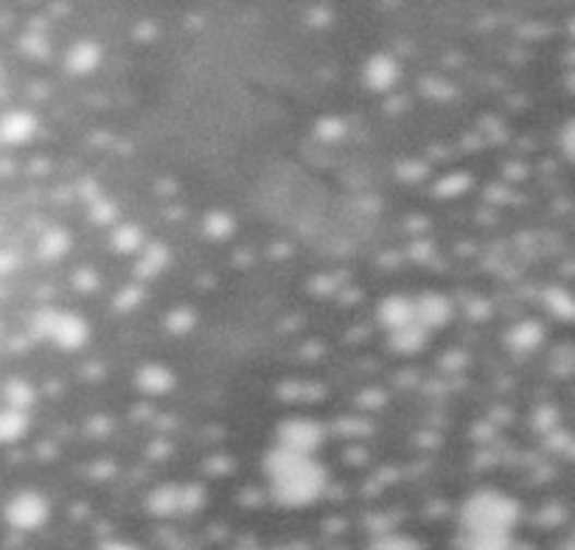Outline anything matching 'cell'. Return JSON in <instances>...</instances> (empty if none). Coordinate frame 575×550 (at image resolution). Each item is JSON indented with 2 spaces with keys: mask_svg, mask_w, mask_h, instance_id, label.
Masks as SVG:
<instances>
[{
  "mask_svg": "<svg viewBox=\"0 0 575 550\" xmlns=\"http://www.w3.org/2000/svg\"><path fill=\"white\" fill-rule=\"evenodd\" d=\"M264 475L269 480V494L284 509H303L326 494L328 475L312 455H298L284 446H273L264 455Z\"/></svg>",
  "mask_w": 575,
  "mask_h": 550,
  "instance_id": "1",
  "label": "cell"
},
{
  "mask_svg": "<svg viewBox=\"0 0 575 550\" xmlns=\"http://www.w3.org/2000/svg\"><path fill=\"white\" fill-rule=\"evenodd\" d=\"M523 519V505L500 489H478L460 505V528L464 534H494L514 537Z\"/></svg>",
  "mask_w": 575,
  "mask_h": 550,
  "instance_id": "2",
  "label": "cell"
},
{
  "mask_svg": "<svg viewBox=\"0 0 575 550\" xmlns=\"http://www.w3.org/2000/svg\"><path fill=\"white\" fill-rule=\"evenodd\" d=\"M51 517V503L43 491L37 489H20L3 505V523L12 530H37Z\"/></svg>",
  "mask_w": 575,
  "mask_h": 550,
  "instance_id": "3",
  "label": "cell"
},
{
  "mask_svg": "<svg viewBox=\"0 0 575 550\" xmlns=\"http://www.w3.org/2000/svg\"><path fill=\"white\" fill-rule=\"evenodd\" d=\"M323 441H326V427L318 419H307V416L284 419L275 430V446H284L298 455H312V458L323 446Z\"/></svg>",
  "mask_w": 575,
  "mask_h": 550,
  "instance_id": "4",
  "label": "cell"
},
{
  "mask_svg": "<svg viewBox=\"0 0 575 550\" xmlns=\"http://www.w3.org/2000/svg\"><path fill=\"white\" fill-rule=\"evenodd\" d=\"M412 321L419 323L424 332L441 328L452 321V303L441 292H424L412 301Z\"/></svg>",
  "mask_w": 575,
  "mask_h": 550,
  "instance_id": "5",
  "label": "cell"
},
{
  "mask_svg": "<svg viewBox=\"0 0 575 550\" xmlns=\"http://www.w3.org/2000/svg\"><path fill=\"white\" fill-rule=\"evenodd\" d=\"M366 85L376 93H387L396 87V82L402 79V65L399 59L391 57V53H373L366 62Z\"/></svg>",
  "mask_w": 575,
  "mask_h": 550,
  "instance_id": "6",
  "label": "cell"
},
{
  "mask_svg": "<svg viewBox=\"0 0 575 550\" xmlns=\"http://www.w3.org/2000/svg\"><path fill=\"white\" fill-rule=\"evenodd\" d=\"M39 121L32 110H9L0 116V144L20 146L32 141Z\"/></svg>",
  "mask_w": 575,
  "mask_h": 550,
  "instance_id": "7",
  "label": "cell"
},
{
  "mask_svg": "<svg viewBox=\"0 0 575 550\" xmlns=\"http://www.w3.org/2000/svg\"><path fill=\"white\" fill-rule=\"evenodd\" d=\"M51 340L57 343L62 351H76V348H82L91 340V326H87V321L82 314L59 312V321L57 326H53Z\"/></svg>",
  "mask_w": 575,
  "mask_h": 550,
  "instance_id": "8",
  "label": "cell"
},
{
  "mask_svg": "<svg viewBox=\"0 0 575 550\" xmlns=\"http://www.w3.org/2000/svg\"><path fill=\"white\" fill-rule=\"evenodd\" d=\"M175 371L160 366V362H149V366L137 368L135 373V385L141 387V393H146V396H164V393H169L171 387H175Z\"/></svg>",
  "mask_w": 575,
  "mask_h": 550,
  "instance_id": "9",
  "label": "cell"
},
{
  "mask_svg": "<svg viewBox=\"0 0 575 550\" xmlns=\"http://www.w3.org/2000/svg\"><path fill=\"white\" fill-rule=\"evenodd\" d=\"M98 62H101V46L96 39H79L65 53V68L71 73H79V76L96 71Z\"/></svg>",
  "mask_w": 575,
  "mask_h": 550,
  "instance_id": "10",
  "label": "cell"
},
{
  "mask_svg": "<svg viewBox=\"0 0 575 550\" xmlns=\"http://www.w3.org/2000/svg\"><path fill=\"white\" fill-rule=\"evenodd\" d=\"M542 340H544V326L539 321H519L517 326L508 328V337H505L508 348H514L517 354L537 351V348L542 346Z\"/></svg>",
  "mask_w": 575,
  "mask_h": 550,
  "instance_id": "11",
  "label": "cell"
},
{
  "mask_svg": "<svg viewBox=\"0 0 575 550\" xmlns=\"http://www.w3.org/2000/svg\"><path fill=\"white\" fill-rule=\"evenodd\" d=\"M380 323L393 332V328H402L407 323H412V301L405 295H387L385 301L380 303Z\"/></svg>",
  "mask_w": 575,
  "mask_h": 550,
  "instance_id": "12",
  "label": "cell"
},
{
  "mask_svg": "<svg viewBox=\"0 0 575 550\" xmlns=\"http://www.w3.org/2000/svg\"><path fill=\"white\" fill-rule=\"evenodd\" d=\"M427 340H430V332H424L416 321L387 332V343H391V348L396 354H419L427 346Z\"/></svg>",
  "mask_w": 575,
  "mask_h": 550,
  "instance_id": "13",
  "label": "cell"
},
{
  "mask_svg": "<svg viewBox=\"0 0 575 550\" xmlns=\"http://www.w3.org/2000/svg\"><path fill=\"white\" fill-rule=\"evenodd\" d=\"M171 253L169 248H166L160 239H155V242H146L144 248H141V259H137L135 264V275L137 278H155L157 273H164V267L169 264Z\"/></svg>",
  "mask_w": 575,
  "mask_h": 550,
  "instance_id": "14",
  "label": "cell"
},
{
  "mask_svg": "<svg viewBox=\"0 0 575 550\" xmlns=\"http://www.w3.org/2000/svg\"><path fill=\"white\" fill-rule=\"evenodd\" d=\"M0 396H3L7 407L26 412L28 407L34 405V399H37V391H34L32 382L23 380V376H9V380L3 382V387H0Z\"/></svg>",
  "mask_w": 575,
  "mask_h": 550,
  "instance_id": "15",
  "label": "cell"
},
{
  "mask_svg": "<svg viewBox=\"0 0 575 550\" xmlns=\"http://www.w3.org/2000/svg\"><path fill=\"white\" fill-rule=\"evenodd\" d=\"M146 509L155 514V517H171V514H180V486H157L155 491L146 500Z\"/></svg>",
  "mask_w": 575,
  "mask_h": 550,
  "instance_id": "16",
  "label": "cell"
},
{
  "mask_svg": "<svg viewBox=\"0 0 575 550\" xmlns=\"http://www.w3.org/2000/svg\"><path fill=\"white\" fill-rule=\"evenodd\" d=\"M458 550H514V537H494V534H464L455 539Z\"/></svg>",
  "mask_w": 575,
  "mask_h": 550,
  "instance_id": "17",
  "label": "cell"
},
{
  "mask_svg": "<svg viewBox=\"0 0 575 550\" xmlns=\"http://www.w3.org/2000/svg\"><path fill=\"white\" fill-rule=\"evenodd\" d=\"M28 432V412L3 407L0 410V444H14Z\"/></svg>",
  "mask_w": 575,
  "mask_h": 550,
  "instance_id": "18",
  "label": "cell"
},
{
  "mask_svg": "<svg viewBox=\"0 0 575 550\" xmlns=\"http://www.w3.org/2000/svg\"><path fill=\"white\" fill-rule=\"evenodd\" d=\"M68 250H71V236H68V230L62 228L46 230L43 239L37 242L39 259H46V262H57V259H62Z\"/></svg>",
  "mask_w": 575,
  "mask_h": 550,
  "instance_id": "19",
  "label": "cell"
},
{
  "mask_svg": "<svg viewBox=\"0 0 575 550\" xmlns=\"http://www.w3.org/2000/svg\"><path fill=\"white\" fill-rule=\"evenodd\" d=\"M110 242L118 253H135V250L144 248L146 239H144V230L137 228L135 223H124L112 230Z\"/></svg>",
  "mask_w": 575,
  "mask_h": 550,
  "instance_id": "20",
  "label": "cell"
},
{
  "mask_svg": "<svg viewBox=\"0 0 575 550\" xmlns=\"http://www.w3.org/2000/svg\"><path fill=\"white\" fill-rule=\"evenodd\" d=\"M544 307H548L550 312L556 314V318H562V321H573V318H575L573 295H570L564 287L544 289Z\"/></svg>",
  "mask_w": 575,
  "mask_h": 550,
  "instance_id": "21",
  "label": "cell"
},
{
  "mask_svg": "<svg viewBox=\"0 0 575 550\" xmlns=\"http://www.w3.org/2000/svg\"><path fill=\"white\" fill-rule=\"evenodd\" d=\"M368 550H424V548H421V542L407 537V534H399V530H385V534H380V537L368 545Z\"/></svg>",
  "mask_w": 575,
  "mask_h": 550,
  "instance_id": "22",
  "label": "cell"
},
{
  "mask_svg": "<svg viewBox=\"0 0 575 550\" xmlns=\"http://www.w3.org/2000/svg\"><path fill=\"white\" fill-rule=\"evenodd\" d=\"M205 236H211V239H216V242H223V239H228L230 234L236 230V223L233 216L225 214V211H211L208 216H205Z\"/></svg>",
  "mask_w": 575,
  "mask_h": 550,
  "instance_id": "23",
  "label": "cell"
},
{
  "mask_svg": "<svg viewBox=\"0 0 575 550\" xmlns=\"http://www.w3.org/2000/svg\"><path fill=\"white\" fill-rule=\"evenodd\" d=\"M471 186V175L469 171H452V175L441 177L435 183V194L444 196V200H452V196H460L464 191H469Z\"/></svg>",
  "mask_w": 575,
  "mask_h": 550,
  "instance_id": "24",
  "label": "cell"
},
{
  "mask_svg": "<svg viewBox=\"0 0 575 550\" xmlns=\"http://www.w3.org/2000/svg\"><path fill=\"white\" fill-rule=\"evenodd\" d=\"M57 321H59V309H53V307L37 309V314L32 318V337H39V340H51Z\"/></svg>",
  "mask_w": 575,
  "mask_h": 550,
  "instance_id": "25",
  "label": "cell"
},
{
  "mask_svg": "<svg viewBox=\"0 0 575 550\" xmlns=\"http://www.w3.org/2000/svg\"><path fill=\"white\" fill-rule=\"evenodd\" d=\"M205 505V486L189 483L180 486V514H194Z\"/></svg>",
  "mask_w": 575,
  "mask_h": 550,
  "instance_id": "26",
  "label": "cell"
},
{
  "mask_svg": "<svg viewBox=\"0 0 575 550\" xmlns=\"http://www.w3.org/2000/svg\"><path fill=\"white\" fill-rule=\"evenodd\" d=\"M196 323V314L189 307H177L166 314V328L171 334H189Z\"/></svg>",
  "mask_w": 575,
  "mask_h": 550,
  "instance_id": "27",
  "label": "cell"
},
{
  "mask_svg": "<svg viewBox=\"0 0 575 550\" xmlns=\"http://www.w3.org/2000/svg\"><path fill=\"white\" fill-rule=\"evenodd\" d=\"M141 301H144V289H141V284H127V287H121L116 292L112 307H116V312H132Z\"/></svg>",
  "mask_w": 575,
  "mask_h": 550,
  "instance_id": "28",
  "label": "cell"
},
{
  "mask_svg": "<svg viewBox=\"0 0 575 550\" xmlns=\"http://www.w3.org/2000/svg\"><path fill=\"white\" fill-rule=\"evenodd\" d=\"M118 216V208L112 200H107V196H96L91 203V219L96 225H110L112 219Z\"/></svg>",
  "mask_w": 575,
  "mask_h": 550,
  "instance_id": "29",
  "label": "cell"
},
{
  "mask_svg": "<svg viewBox=\"0 0 575 550\" xmlns=\"http://www.w3.org/2000/svg\"><path fill=\"white\" fill-rule=\"evenodd\" d=\"M318 138H323V141H340V138H346V121H340L337 116L321 118L318 121Z\"/></svg>",
  "mask_w": 575,
  "mask_h": 550,
  "instance_id": "30",
  "label": "cell"
},
{
  "mask_svg": "<svg viewBox=\"0 0 575 550\" xmlns=\"http://www.w3.org/2000/svg\"><path fill=\"white\" fill-rule=\"evenodd\" d=\"M73 287L82 289V292H93V289L98 287V275H96V270H91V267L76 270V273H73Z\"/></svg>",
  "mask_w": 575,
  "mask_h": 550,
  "instance_id": "31",
  "label": "cell"
},
{
  "mask_svg": "<svg viewBox=\"0 0 575 550\" xmlns=\"http://www.w3.org/2000/svg\"><path fill=\"white\" fill-rule=\"evenodd\" d=\"M334 430L343 432V435H366V432H371V425L362 419H337Z\"/></svg>",
  "mask_w": 575,
  "mask_h": 550,
  "instance_id": "32",
  "label": "cell"
},
{
  "mask_svg": "<svg viewBox=\"0 0 575 550\" xmlns=\"http://www.w3.org/2000/svg\"><path fill=\"white\" fill-rule=\"evenodd\" d=\"M556 421H559L556 407H542V410L537 412V419H534V427H537L539 432H553L556 430Z\"/></svg>",
  "mask_w": 575,
  "mask_h": 550,
  "instance_id": "33",
  "label": "cell"
},
{
  "mask_svg": "<svg viewBox=\"0 0 575 550\" xmlns=\"http://www.w3.org/2000/svg\"><path fill=\"white\" fill-rule=\"evenodd\" d=\"M399 177L402 180H421V177H427V164H419V160H407V164L399 166Z\"/></svg>",
  "mask_w": 575,
  "mask_h": 550,
  "instance_id": "34",
  "label": "cell"
},
{
  "mask_svg": "<svg viewBox=\"0 0 575 550\" xmlns=\"http://www.w3.org/2000/svg\"><path fill=\"white\" fill-rule=\"evenodd\" d=\"M360 405L362 407H382L385 405V393L382 391H362L360 393Z\"/></svg>",
  "mask_w": 575,
  "mask_h": 550,
  "instance_id": "35",
  "label": "cell"
},
{
  "mask_svg": "<svg viewBox=\"0 0 575 550\" xmlns=\"http://www.w3.org/2000/svg\"><path fill=\"white\" fill-rule=\"evenodd\" d=\"M98 550H141L135 542H127V539H105Z\"/></svg>",
  "mask_w": 575,
  "mask_h": 550,
  "instance_id": "36",
  "label": "cell"
},
{
  "mask_svg": "<svg viewBox=\"0 0 575 550\" xmlns=\"http://www.w3.org/2000/svg\"><path fill=\"white\" fill-rule=\"evenodd\" d=\"M23 46L28 48V51L32 53H39V57H43V53H48V43H46V37H26V43H23Z\"/></svg>",
  "mask_w": 575,
  "mask_h": 550,
  "instance_id": "37",
  "label": "cell"
},
{
  "mask_svg": "<svg viewBox=\"0 0 575 550\" xmlns=\"http://www.w3.org/2000/svg\"><path fill=\"white\" fill-rule=\"evenodd\" d=\"M430 242H427V239H421V242L419 244H412V255H416V259H419V262H421V259H424V255L427 253H430Z\"/></svg>",
  "mask_w": 575,
  "mask_h": 550,
  "instance_id": "38",
  "label": "cell"
},
{
  "mask_svg": "<svg viewBox=\"0 0 575 550\" xmlns=\"http://www.w3.org/2000/svg\"><path fill=\"white\" fill-rule=\"evenodd\" d=\"M570 135H573V124L564 127V150H567V155H573V144H570Z\"/></svg>",
  "mask_w": 575,
  "mask_h": 550,
  "instance_id": "39",
  "label": "cell"
}]
</instances>
